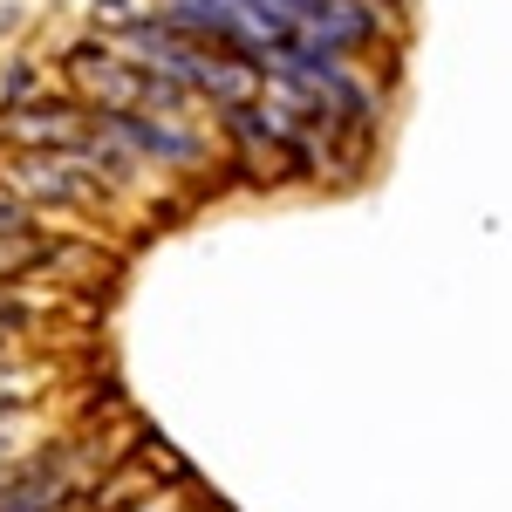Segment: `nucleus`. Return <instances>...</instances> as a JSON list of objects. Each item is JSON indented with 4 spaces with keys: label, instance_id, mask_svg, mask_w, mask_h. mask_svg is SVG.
Returning a JSON list of instances; mask_svg holds the SVG:
<instances>
[{
    "label": "nucleus",
    "instance_id": "nucleus-3",
    "mask_svg": "<svg viewBox=\"0 0 512 512\" xmlns=\"http://www.w3.org/2000/svg\"><path fill=\"white\" fill-rule=\"evenodd\" d=\"M96 130V110H82L76 96H55V103H14L0 117V137L14 151H82Z\"/></svg>",
    "mask_w": 512,
    "mask_h": 512
},
{
    "label": "nucleus",
    "instance_id": "nucleus-6",
    "mask_svg": "<svg viewBox=\"0 0 512 512\" xmlns=\"http://www.w3.org/2000/svg\"><path fill=\"white\" fill-rule=\"evenodd\" d=\"M41 321H48V301L21 294V280H0V342H28Z\"/></svg>",
    "mask_w": 512,
    "mask_h": 512
},
{
    "label": "nucleus",
    "instance_id": "nucleus-2",
    "mask_svg": "<svg viewBox=\"0 0 512 512\" xmlns=\"http://www.w3.org/2000/svg\"><path fill=\"white\" fill-rule=\"evenodd\" d=\"M62 76H69V96H76L82 110H96V117H110V110H144V69L117 55L110 41H82L62 55Z\"/></svg>",
    "mask_w": 512,
    "mask_h": 512
},
{
    "label": "nucleus",
    "instance_id": "nucleus-1",
    "mask_svg": "<svg viewBox=\"0 0 512 512\" xmlns=\"http://www.w3.org/2000/svg\"><path fill=\"white\" fill-rule=\"evenodd\" d=\"M0 185L21 198V205H55V212H89V205H103V178L89 171L82 151H14Z\"/></svg>",
    "mask_w": 512,
    "mask_h": 512
},
{
    "label": "nucleus",
    "instance_id": "nucleus-7",
    "mask_svg": "<svg viewBox=\"0 0 512 512\" xmlns=\"http://www.w3.org/2000/svg\"><path fill=\"white\" fill-rule=\"evenodd\" d=\"M35 451V410H0V472H14L21 458Z\"/></svg>",
    "mask_w": 512,
    "mask_h": 512
},
{
    "label": "nucleus",
    "instance_id": "nucleus-4",
    "mask_svg": "<svg viewBox=\"0 0 512 512\" xmlns=\"http://www.w3.org/2000/svg\"><path fill=\"white\" fill-rule=\"evenodd\" d=\"M55 383V362H35L21 349H0V410H21Z\"/></svg>",
    "mask_w": 512,
    "mask_h": 512
},
{
    "label": "nucleus",
    "instance_id": "nucleus-5",
    "mask_svg": "<svg viewBox=\"0 0 512 512\" xmlns=\"http://www.w3.org/2000/svg\"><path fill=\"white\" fill-rule=\"evenodd\" d=\"M55 260V239L48 233H0V280H28V274H41Z\"/></svg>",
    "mask_w": 512,
    "mask_h": 512
},
{
    "label": "nucleus",
    "instance_id": "nucleus-8",
    "mask_svg": "<svg viewBox=\"0 0 512 512\" xmlns=\"http://www.w3.org/2000/svg\"><path fill=\"white\" fill-rule=\"evenodd\" d=\"M35 226V205H21V198L0 185V233H28Z\"/></svg>",
    "mask_w": 512,
    "mask_h": 512
}]
</instances>
